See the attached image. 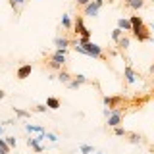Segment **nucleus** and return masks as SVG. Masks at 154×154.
<instances>
[{"label": "nucleus", "mask_w": 154, "mask_h": 154, "mask_svg": "<svg viewBox=\"0 0 154 154\" xmlns=\"http://www.w3.org/2000/svg\"><path fill=\"white\" fill-rule=\"evenodd\" d=\"M129 23H131V33H133V37L137 38L139 42H146V41H150V31H148V27L144 25V21H143V17L141 16H131L129 17Z\"/></svg>", "instance_id": "f257e3e1"}, {"label": "nucleus", "mask_w": 154, "mask_h": 154, "mask_svg": "<svg viewBox=\"0 0 154 154\" xmlns=\"http://www.w3.org/2000/svg\"><path fill=\"white\" fill-rule=\"evenodd\" d=\"M79 46H83V50H85V56L100 58V60L104 58V50H102V46L94 45V42H91V41H87V42H83V45H79Z\"/></svg>", "instance_id": "f03ea898"}, {"label": "nucleus", "mask_w": 154, "mask_h": 154, "mask_svg": "<svg viewBox=\"0 0 154 154\" xmlns=\"http://www.w3.org/2000/svg\"><path fill=\"white\" fill-rule=\"evenodd\" d=\"M73 29H75V33H77V35H79L81 38H85V41H91V31L85 27V21H83V17H81V16H77V17H75Z\"/></svg>", "instance_id": "7ed1b4c3"}, {"label": "nucleus", "mask_w": 154, "mask_h": 154, "mask_svg": "<svg viewBox=\"0 0 154 154\" xmlns=\"http://www.w3.org/2000/svg\"><path fill=\"white\" fill-rule=\"evenodd\" d=\"M122 118H123L122 108L112 110V112H110V116H108V127H119V123H122Z\"/></svg>", "instance_id": "20e7f679"}, {"label": "nucleus", "mask_w": 154, "mask_h": 154, "mask_svg": "<svg viewBox=\"0 0 154 154\" xmlns=\"http://www.w3.org/2000/svg\"><path fill=\"white\" fill-rule=\"evenodd\" d=\"M98 10H100V6L94 2V0H91V2L83 8V14L89 16V17H96V16H98Z\"/></svg>", "instance_id": "39448f33"}, {"label": "nucleus", "mask_w": 154, "mask_h": 154, "mask_svg": "<svg viewBox=\"0 0 154 154\" xmlns=\"http://www.w3.org/2000/svg\"><path fill=\"white\" fill-rule=\"evenodd\" d=\"M31 71H33V66H31V64H23V66L17 67L16 77H17V79H27V77L31 75Z\"/></svg>", "instance_id": "423d86ee"}, {"label": "nucleus", "mask_w": 154, "mask_h": 154, "mask_svg": "<svg viewBox=\"0 0 154 154\" xmlns=\"http://www.w3.org/2000/svg\"><path fill=\"white\" fill-rule=\"evenodd\" d=\"M54 46H56V50H67V48L71 46V41L67 37H56L54 38Z\"/></svg>", "instance_id": "0eeeda50"}, {"label": "nucleus", "mask_w": 154, "mask_h": 154, "mask_svg": "<svg viewBox=\"0 0 154 154\" xmlns=\"http://www.w3.org/2000/svg\"><path fill=\"white\" fill-rule=\"evenodd\" d=\"M123 75H125V81H127V85H133L135 81H137V73L133 71V67H131V66H125Z\"/></svg>", "instance_id": "6e6552de"}, {"label": "nucleus", "mask_w": 154, "mask_h": 154, "mask_svg": "<svg viewBox=\"0 0 154 154\" xmlns=\"http://www.w3.org/2000/svg\"><path fill=\"white\" fill-rule=\"evenodd\" d=\"M119 102H122V96H104V104L108 108H119Z\"/></svg>", "instance_id": "1a4fd4ad"}, {"label": "nucleus", "mask_w": 154, "mask_h": 154, "mask_svg": "<svg viewBox=\"0 0 154 154\" xmlns=\"http://www.w3.org/2000/svg\"><path fill=\"white\" fill-rule=\"evenodd\" d=\"M125 6L135 10V12H139V10L144 6V0H127V2H125Z\"/></svg>", "instance_id": "9d476101"}, {"label": "nucleus", "mask_w": 154, "mask_h": 154, "mask_svg": "<svg viewBox=\"0 0 154 154\" xmlns=\"http://www.w3.org/2000/svg\"><path fill=\"white\" fill-rule=\"evenodd\" d=\"M56 77H58V79H60V81H62V83H66V85H67V83H69V81H71V79H73V75H71V73H69V71H66V69H60V73H58Z\"/></svg>", "instance_id": "9b49d317"}, {"label": "nucleus", "mask_w": 154, "mask_h": 154, "mask_svg": "<svg viewBox=\"0 0 154 154\" xmlns=\"http://www.w3.org/2000/svg\"><path fill=\"white\" fill-rule=\"evenodd\" d=\"M118 29H122V31H131V23H129V19H125V17H119L118 19Z\"/></svg>", "instance_id": "f8f14e48"}, {"label": "nucleus", "mask_w": 154, "mask_h": 154, "mask_svg": "<svg viewBox=\"0 0 154 154\" xmlns=\"http://www.w3.org/2000/svg\"><path fill=\"white\" fill-rule=\"evenodd\" d=\"M46 108H50V110H58V108H60V100L54 98V96H48V98H46Z\"/></svg>", "instance_id": "ddd939ff"}, {"label": "nucleus", "mask_w": 154, "mask_h": 154, "mask_svg": "<svg viewBox=\"0 0 154 154\" xmlns=\"http://www.w3.org/2000/svg\"><path fill=\"white\" fill-rule=\"evenodd\" d=\"M129 42H131V38H129L127 35H123V37H122V38L118 41V46H119V48H123V50H125V48H129Z\"/></svg>", "instance_id": "4468645a"}, {"label": "nucleus", "mask_w": 154, "mask_h": 154, "mask_svg": "<svg viewBox=\"0 0 154 154\" xmlns=\"http://www.w3.org/2000/svg\"><path fill=\"white\" fill-rule=\"evenodd\" d=\"M127 137H129V143H133V144H139L143 141V137L139 133H127Z\"/></svg>", "instance_id": "2eb2a0df"}, {"label": "nucleus", "mask_w": 154, "mask_h": 154, "mask_svg": "<svg viewBox=\"0 0 154 154\" xmlns=\"http://www.w3.org/2000/svg\"><path fill=\"white\" fill-rule=\"evenodd\" d=\"M62 25H64V29H67V31H69L71 27V19H69V16H67V14H64V16H62Z\"/></svg>", "instance_id": "dca6fc26"}, {"label": "nucleus", "mask_w": 154, "mask_h": 154, "mask_svg": "<svg viewBox=\"0 0 154 154\" xmlns=\"http://www.w3.org/2000/svg\"><path fill=\"white\" fill-rule=\"evenodd\" d=\"M25 2H27V0H10V6L16 10V12H19V8H21Z\"/></svg>", "instance_id": "f3484780"}, {"label": "nucleus", "mask_w": 154, "mask_h": 154, "mask_svg": "<svg viewBox=\"0 0 154 154\" xmlns=\"http://www.w3.org/2000/svg\"><path fill=\"white\" fill-rule=\"evenodd\" d=\"M0 154H10V146H8L6 139H0Z\"/></svg>", "instance_id": "a211bd4d"}, {"label": "nucleus", "mask_w": 154, "mask_h": 154, "mask_svg": "<svg viewBox=\"0 0 154 154\" xmlns=\"http://www.w3.org/2000/svg\"><path fill=\"white\" fill-rule=\"evenodd\" d=\"M122 37H123V31H122V29H118V27H116L114 31H112V41H114V42H118Z\"/></svg>", "instance_id": "6ab92c4d"}, {"label": "nucleus", "mask_w": 154, "mask_h": 154, "mask_svg": "<svg viewBox=\"0 0 154 154\" xmlns=\"http://www.w3.org/2000/svg\"><path fill=\"white\" fill-rule=\"evenodd\" d=\"M73 81H75V83H79V85H87V83H89V79H87V77L85 75H73Z\"/></svg>", "instance_id": "aec40b11"}, {"label": "nucleus", "mask_w": 154, "mask_h": 154, "mask_svg": "<svg viewBox=\"0 0 154 154\" xmlns=\"http://www.w3.org/2000/svg\"><path fill=\"white\" fill-rule=\"evenodd\" d=\"M114 133L118 135V137H127V133H129V131H125L122 125H119V127H114Z\"/></svg>", "instance_id": "412c9836"}, {"label": "nucleus", "mask_w": 154, "mask_h": 154, "mask_svg": "<svg viewBox=\"0 0 154 154\" xmlns=\"http://www.w3.org/2000/svg\"><path fill=\"white\" fill-rule=\"evenodd\" d=\"M14 110H16V116H17V118H27V116L31 114V112H27V110H21V108H14Z\"/></svg>", "instance_id": "4be33fe9"}, {"label": "nucleus", "mask_w": 154, "mask_h": 154, "mask_svg": "<svg viewBox=\"0 0 154 154\" xmlns=\"http://www.w3.org/2000/svg\"><path fill=\"white\" fill-rule=\"evenodd\" d=\"M25 129H27V131H37V133H42V131H45V129L38 127V125H25Z\"/></svg>", "instance_id": "5701e85b"}, {"label": "nucleus", "mask_w": 154, "mask_h": 154, "mask_svg": "<svg viewBox=\"0 0 154 154\" xmlns=\"http://www.w3.org/2000/svg\"><path fill=\"white\" fill-rule=\"evenodd\" d=\"M93 150H94V148L91 146V144H81V152H83V154H89V152H93Z\"/></svg>", "instance_id": "b1692460"}, {"label": "nucleus", "mask_w": 154, "mask_h": 154, "mask_svg": "<svg viewBox=\"0 0 154 154\" xmlns=\"http://www.w3.org/2000/svg\"><path fill=\"white\" fill-rule=\"evenodd\" d=\"M45 139H48V141H52V143H56L58 141V137L54 133H48V131H45Z\"/></svg>", "instance_id": "393cba45"}, {"label": "nucleus", "mask_w": 154, "mask_h": 154, "mask_svg": "<svg viewBox=\"0 0 154 154\" xmlns=\"http://www.w3.org/2000/svg\"><path fill=\"white\" fill-rule=\"evenodd\" d=\"M6 143H8L10 148H14L16 146V137H6Z\"/></svg>", "instance_id": "a878e982"}, {"label": "nucleus", "mask_w": 154, "mask_h": 154, "mask_svg": "<svg viewBox=\"0 0 154 154\" xmlns=\"http://www.w3.org/2000/svg\"><path fill=\"white\" fill-rule=\"evenodd\" d=\"M35 112H46V104H38V106H35Z\"/></svg>", "instance_id": "bb28decb"}, {"label": "nucleus", "mask_w": 154, "mask_h": 154, "mask_svg": "<svg viewBox=\"0 0 154 154\" xmlns=\"http://www.w3.org/2000/svg\"><path fill=\"white\" fill-rule=\"evenodd\" d=\"M67 87H69V89H79V87H81V85H79V83H75V81H73V79H71V81H69V83H67Z\"/></svg>", "instance_id": "cd10ccee"}, {"label": "nucleus", "mask_w": 154, "mask_h": 154, "mask_svg": "<svg viewBox=\"0 0 154 154\" xmlns=\"http://www.w3.org/2000/svg\"><path fill=\"white\" fill-rule=\"evenodd\" d=\"M75 2H77V6H81V8H85V6H87V4H89V2H91V0H75Z\"/></svg>", "instance_id": "c85d7f7f"}, {"label": "nucleus", "mask_w": 154, "mask_h": 154, "mask_svg": "<svg viewBox=\"0 0 154 154\" xmlns=\"http://www.w3.org/2000/svg\"><path fill=\"white\" fill-rule=\"evenodd\" d=\"M4 96H6V93H4V91L0 89V98H4Z\"/></svg>", "instance_id": "c756f323"}, {"label": "nucleus", "mask_w": 154, "mask_h": 154, "mask_svg": "<svg viewBox=\"0 0 154 154\" xmlns=\"http://www.w3.org/2000/svg\"><path fill=\"white\" fill-rule=\"evenodd\" d=\"M150 73H154V64H152V66H150Z\"/></svg>", "instance_id": "7c9ffc66"}, {"label": "nucleus", "mask_w": 154, "mask_h": 154, "mask_svg": "<svg viewBox=\"0 0 154 154\" xmlns=\"http://www.w3.org/2000/svg\"><path fill=\"white\" fill-rule=\"evenodd\" d=\"M152 31H154V23H152Z\"/></svg>", "instance_id": "2f4dec72"}, {"label": "nucleus", "mask_w": 154, "mask_h": 154, "mask_svg": "<svg viewBox=\"0 0 154 154\" xmlns=\"http://www.w3.org/2000/svg\"><path fill=\"white\" fill-rule=\"evenodd\" d=\"M98 154H102V152H98Z\"/></svg>", "instance_id": "473e14b6"}, {"label": "nucleus", "mask_w": 154, "mask_h": 154, "mask_svg": "<svg viewBox=\"0 0 154 154\" xmlns=\"http://www.w3.org/2000/svg\"><path fill=\"white\" fill-rule=\"evenodd\" d=\"M125 2H127V0H125Z\"/></svg>", "instance_id": "72a5a7b5"}]
</instances>
